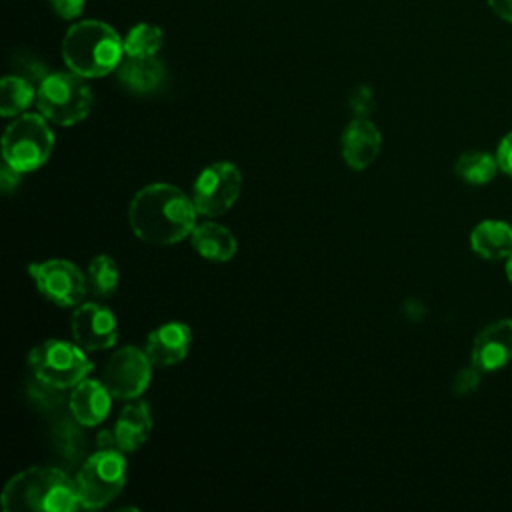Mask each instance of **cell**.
<instances>
[{"label": "cell", "instance_id": "8fae6325", "mask_svg": "<svg viewBox=\"0 0 512 512\" xmlns=\"http://www.w3.org/2000/svg\"><path fill=\"white\" fill-rule=\"evenodd\" d=\"M72 338L88 352L108 350L118 340V324L114 312L96 302H84L74 308L70 322Z\"/></svg>", "mask_w": 512, "mask_h": 512}, {"label": "cell", "instance_id": "7c38bea8", "mask_svg": "<svg viewBox=\"0 0 512 512\" xmlns=\"http://www.w3.org/2000/svg\"><path fill=\"white\" fill-rule=\"evenodd\" d=\"M512 360V318L488 324L474 340L472 364L482 372H494Z\"/></svg>", "mask_w": 512, "mask_h": 512}, {"label": "cell", "instance_id": "f1b7e54d", "mask_svg": "<svg viewBox=\"0 0 512 512\" xmlns=\"http://www.w3.org/2000/svg\"><path fill=\"white\" fill-rule=\"evenodd\" d=\"M488 4L500 18L512 22V0H488Z\"/></svg>", "mask_w": 512, "mask_h": 512}, {"label": "cell", "instance_id": "8992f818", "mask_svg": "<svg viewBox=\"0 0 512 512\" xmlns=\"http://www.w3.org/2000/svg\"><path fill=\"white\" fill-rule=\"evenodd\" d=\"M54 150V132L48 120L38 112L16 116L2 136V158L20 172H32L50 160Z\"/></svg>", "mask_w": 512, "mask_h": 512}, {"label": "cell", "instance_id": "30bf717a", "mask_svg": "<svg viewBox=\"0 0 512 512\" xmlns=\"http://www.w3.org/2000/svg\"><path fill=\"white\" fill-rule=\"evenodd\" d=\"M152 362L146 350L124 346L116 350L102 372V382L118 400L138 398L152 380Z\"/></svg>", "mask_w": 512, "mask_h": 512}, {"label": "cell", "instance_id": "6da1fadb", "mask_svg": "<svg viewBox=\"0 0 512 512\" xmlns=\"http://www.w3.org/2000/svg\"><path fill=\"white\" fill-rule=\"evenodd\" d=\"M196 206L180 188L164 182L140 188L128 206L132 232L158 246L176 244L188 238L196 226Z\"/></svg>", "mask_w": 512, "mask_h": 512}, {"label": "cell", "instance_id": "e0dca14e", "mask_svg": "<svg viewBox=\"0 0 512 512\" xmlns=\"http://www.w3.org/2000/svg\"><path fill=\"white\" fill-rule=\"evenodd\" d=\"M114 440H116V448L124 454L128 452H136L150 436L152 432V414H150V406L144 400H136V402H128L114 428Z\"/></svg>", "mask_w": 512, "mask_h": 512}, {"label": "cell", "instance_id": "cb8c5ba5", "mask_svg": "<svg viewBox=\"0 0 512 512\" xmlns=\"http://www.w3.org/2000/svg\"><path fill=\"white\" fill-rule=\"evenodd\" d=\"M348 104H350V110L354 112L356 118H370V114L374 112V92L370 86H358L352 90L350 98H348Z\"/></svg>", "mask_w": 512, "mask_h": 512}, {"label": "cell", "instance_id": "9c48e42d", "mask_svg": "<svg viewBox=\"0 0 512 512\" xmlns=\"http://www.w3.org/2000/svg\"><path fill=\"white\" fill-rule=\"evenodd\" d=\"M38 292L60 308H76L88 294V280L76 264L62 258L28 266Z\"/></svg>", "mask_w": 512, "mask_h": 512}, {"label": "cell", "instance_id": "d6986e66", "mask_svg": "<svg viewBox=\"0 0 512 512\" xmlns=\"http://www.w3.org/2000/svg\"><path fill=\"white\" fill-rule=\"evenodd\" d=\"M472 250L486 260H500L512 254V228L502 220H482L470 234Z\"/></svg>", "mask_w": 512, "mask_h": 512}, {"label": "cell", "instance_id": "603a6c76", "mask_svg": "<svg viewBox=\"0 0 512 512\" xmlns=\"http://www.w3.org/2000/svg\"><path fill=\"white\" fill-rule=\"evenodd\" d=\"M164 32L148 22H140L132 26L124 38V56L134 58H146L156 56V52L162 48Z\"/></svg>", "mask_w": 512, "mask_h": 512}, {"label": "cell", "instance_id": "ac0fdd59", "mask_svg": "<svg viewBox=\"0 0 512 512\" xmlns=\"http://www.w3.org/2000/svg\"><path fill=\"white\" fill-rule=\"evenodd\" d=\"M190 244L208 262H228L238 248L234 234L216 222L196 224L190 234Z\"/></svg>", "mask_w": 512, "mask_h": 512}, {"label": "cell", "instance_id": "44dd1931", "mask_svg": "<svg viewBox=\"0 0 512 512\" xmlns=\"http://www.w3.org/2000/svg\"><path fill=\"white\" fill-rule=\"evenodd\" d=\"M498 168V160L482 150H468L464 154L458 156L454 172L460 180L480 186V184H488Z\"/></svg>", "mask_w": 512, "mask_h": 512}, {"label": "cell", "instance_id": "ffe728a7", "mask_svg": "<svg viewBox=\"0 0 512 512\" xmlns=\"http://www.w3.org/2000/svg\"><path fill=\"white\" fill-rule=\"evenodd\" d=\"M36 90L32 80L20 74L4 76L0 82V114L4 118L24 114L32 102H36Z\"/></svg>", "mask_w": 512, "mask_h": 512}, {"label": "cell", "instance_id": "4316f807", "mask_svg": "<svg viewBox=\"0 0 512 512\" xmlns=\"http://www.w3.org/2000/svg\"><path fill=\"white\" fill-rule=\"evenodd\" d=\"M22 174L20 170H16L14 166H10L8 162H4L2 170H0V188L4 194H10L14 192L18 186H20V180H22Z\"/></svg>", "mask_w": 512, "mask_h": 512}, {"label": "cell", "instance_id": "52a82bcc", "mask_svg": "<svg viewBox=\"0 0 512 512\" xmlns=\"http://www.w3.org/2000/svg\"><path fill=\"white\" fill-rule=\"evenodd\" d=\"M74 480L82 508L94 510L106 506L126 484L124 452L100 448L80 466Z\"/></svg>", "mask_w": 512, "mask_h": 512}, {"label": "cell", "instance_id": "5b68a950", "mask_svg": "<svg viewBox=\"0 0 512 512\" xmlns=\"http://www.w3.org/2000/svg\"><path fill=\"white\" fill-rule=\"evenodd\" d=\"M28 368L36 380L56 390H68L88 378L92 360L76 342L50 338L28 352Z\"/></svg>", "mask_w": 512, "mask_h": 512}, {"label": "cell", "instance_id": "f546056e", "mask_svg": "<svg viewBox=\"0 0 512 512\" xmlns=\"http://www.w3.org/2000/svg\"><path fill=\"white\" fill-rule=\"evenodd\" d=\"M506 276H508V280L512 282V254L508 256V262H506Z\"/></svg>", "mask_w": 512, "mask_h": 512}, {"label": "cell", "instance_id": "4fadbf2b", "mask_svg": "<svg viewBox=\"0 0 512 512\" xmlns=\"http://www.w3.org/2000/svg\"><path fill=\"white\" fill-rule=\"evenodd\" d=\"M342 158L348 168H368L382 150V134L370 118H354L342 132Z\"/></svg>", "mask_w": 512, "mask_h": 512}, {"label": "cell", "instance_id": "7402d4cb", "mask_svg": "<svg viewBox=\"0 0 512 512\" xmlns=\"http://www.w3.org/2000/svg\"><path fill=\"white\" fill-rule=\"evenodd\" d=\"M86 280H88V292H92L98 298H108L116 292L120 282L118 264L114 262L112 256L98 254L88 264Z\"/></svg>", "mask_w": 512, "mask_h": 512}, {"label": "cell", "instance_id": "ba28073f", "mask_svg": "<svg viewBox=\"0 0 512 512\" xmlns=\"http://www.w3.org/2000/svg\"><path fill=\"white\" fill-rule=\"evenodd\" d=\"M242 192V172L232 162H214L206 166L194 186L192 202L198 216L214 218L228 212Z\"/></svg>", "mask_w": 512, "mask_h": 512}, {"label": "cell", "instance_id": "277c9868", "mask_svg": "<svg viewBox=\"0 0 512 512\" xmlns=\"http://www.w3.org/2000/svg\"><path fill=\"white\" fill-rule=\"evenodd\" d=\"M92 90L76 72H52L36 90L38 112L52 124L74 126L92 108Z\"/></svg>", "mask_w": 512, "mask_h": 512}, {"label": "cell", "instance_id": "5bb4252c", "mask_svg": "<svg viewBox=\"0 0 512 512\" xmlns=\"http://www.w3.org/2000/svg\"><path fill=\"white\" fill-rule=\"evenodd\" d=\"M192 344V330L184 322H166L146 338V354L154 366L166 368L186 358Z\"/></svg>", "mask_w": 512, "mask_h": 512}, {"label": "cell", "instance_id": "484cf974", "mask_svg": "<svg viewBox=\"0 0 512 512\" xmlns=\"http://www.w3.org/2000/svg\"><path fill=\"white\" fill-rule=\"evenodd\" d=\"M48 2L52 10L64 20H74L84 10V0H48Z\"/></svg>", "mask_w": 512, "mask_h": 512}, {"label": "cell", "instance_id": "7a4b0ae2", "mask_svg": "<svg viewBox=\"0 0 512 512\" xmlns=\"http://www.w3.org/2000/svg\"><path fill=\"white\" fill-rule=\"evenodd\" d=\"M6 512H72L80 506L76 480L52 466H32L8 480L0 496Z\"/></svg>", "mask_w": 512, "mask_h": 512}, {"label": "cell", "instance_id": "2e32d148", "mask_svg": "<svg viewBox=\"0 0 512 512\" xmlns=\"http://www.w3.org/2000/svg\"><path fill=\"white\" fill-rule=\"evenodd\" d=\"M116 76L126 90L134 94H152L164 86L166 66L156 56H124L116 68Z\"/></svg>", "mask_w": 512, "mask_h": 512}, {"label": "cell", "instance_id": "83f0119b", "mask_svg": "<svg viewBox=\"0 0 512 512\" xmlns=\"http://www.w3.org/2000/svg\"><path fill=\"white\" fill-rule=\"evenodd\" d=\"M496 160H498V168H502L508 176H512V132H508L500 140Z\"/></svg>", "mask_w": 512, "mask_h": 512}, {"label": "cell", "instance_id": "9a60e30c", "mask_svg": "<svg viewBox=\"0 0 512 512\" xmlns=\"http://www.w3.org/2000/svg\"><path fill=\"white\" fill-rule=\"evenodd\" d=\"M112 394L102 380L84 378L72 388L70 412L82 426H96L106 420L112 404Z\"/></svg>", "mask_w": 512, "mask_h": 512}, {"label": "cell", "instance_id": "3957f363", "mask_svg": "<svg viewBox=\"0 0 512 512\" xmlns=\"http://www.w3.org/2000/svg\"><path fill=\"white\" fill-rule=\"evenodd\" d=\"M62 58L68 70L82 78H100L114 72L124 58V40L100 20L72 24L62 40Z\"/></svg>", "mask_w": 512, "mask_h": 512}, {"label": "cell", "instance_id": "d4e9b609", "mask_svg": "<svg viewBox=\"0 0 512 512\" xmlns=\"http://www.w3.org/2000/svg\"><path fill=\"white\" fill-rule=\"evenodd\" d=\"M480 368H476L474 364L472 366H466V368H462L458 374H456V378H454V392L458 394V396H464V394H468V392H472L476 386H478V382H480Z\"/></svg>", "mask_w": 512, "mask_h": 512}]
</instances>
